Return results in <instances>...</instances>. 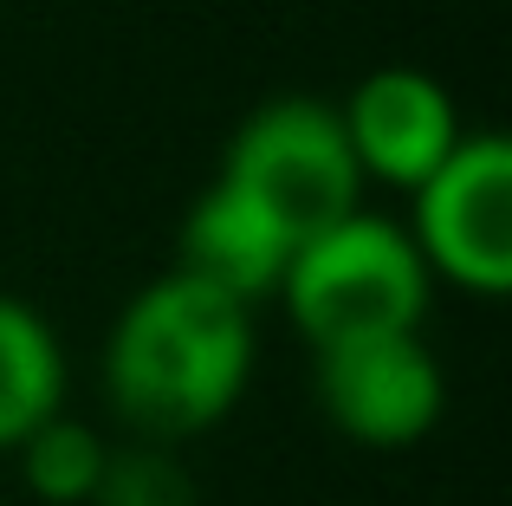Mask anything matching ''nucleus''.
Returning a JSON list of instances; mask_svg holds the SVG:
<instances>
[{
  "label": "nucleus",
  "mask_w": 512,
  "mask_h": 506,
  "mask_svg": "<svg viewBox=\"0 0 512 506\" xmlns=\"http://www.w3.org/2000/svg\"><path fill=\"white\" fill-rule=\"evenodd\" d=\"M253 377V305L188 273L130 292L104 344V396L137 442H188L234 416Z\"/></svg>",
  "instance_id": "nucleus-1"
},
{
  "label": "nucleus",
  "mask_w": 512,
  "mask_h": 506,
  "mask_svg": "<svg viewBox=\"0 0 512 506\" xmlns=\"http://www.w3.org/2000/svg\"><path fill=\"white\" fill-rule=\"evenodd\" d=\"M428 299H435V273L422 266L409 228L370 208H350L344 221L305 234L279 279V305L312 351L422 331Z\"/></svg>",
  "instance_id": "nucleus-2"
},
{
  "label": "nucleus",
  "mask_w": 512,
  "mask_h": 506,
  "mask_svg": "<svg viewBox=\"0 0 512 506\" xmlns=\"http://www.w3.org/2000/svg\"><path fill=\"white\" fill-rule=\"evenodd\" d=\"M221 182L247 189L260 208H273L292 241L363 208V176H357V156H350L338 104L299 98V91L266 98L260 111L240 117V130L227 137V156H221Z\"/></svg>",
  "instance_id": "nucleus-3"
},
{
  "label": "nucleus",
  "mask_w": 512,
  "mask_h": 506,
  "mask_svg": "<svg viewBox=\"0 0 512 506\" xmlns=\"http://www.w3.org/2000/svg\"><path fill=\"white\" fill-rule=\"evenodd\" d=\"M409 195V241L428 273L474 299H500L512 286V143L500 130H461L448 163Z\"/></svg>",
  "instance_id": "nucleus-4"
},
{
  "label": "nucleus",
  "mask_w": 512,
  "mask_h": 506,
  "mask_svg": "<svg viewBox=\"0 0 512 506\" xmlns=\"http://www.w3.org/2000/svg\"><path fill=\"white\" fill-rule=\"evenodd\" d=\"M312 383L325 422L363 448H409L448 409V377L422 344V331L331 344V351H318Z\"/></svg>",
  "instance_id": "nucleus-5"
},
{
  "label": "nucleus",
  "mask_w": 512,
  "mask_h": 506,
  "mask_svg": "<svg viewBox=\"0 0 512 506\" xmlns=\"http://www.w3.org/2000/svg\"><path fill=\"white\" fill-rule=\"evenodd\" d=\"M338 117L350 156H357V176L389 182V189H422L461 143V111H454L448 85L415 65H376L370 78H357Z\"/></svg>",
  "instance_id": "nucleus-6"
},
{
  "label": "nucleus",
  "mask_w": 512,
  "mask_h": 506,
  "mask_svg": "<svg viewBox=\"0 0 512 506\" xmlns=\"http://www.w3.org/2000/svg\"><path fill=\"white\" fill-rule=\"evenodd\" d=\"M292 234L273 208H260L247 189L214 176L208 189L188 202L182 228H175V273L201 279V286L227 292L240 305H260L279 292L286 279V260H292Z\"/></svg>",
  "instance_id": "nucleus-7"
},
{
  "label": "nucleus",
  "mask_w": 512,
  "mask_h": 506,
  "mask_svg": "<svg viewBox=\"0 0 512 506\" xmlns=\"http://www.w3.org/2000/svg\"><path fill=\"white\" fill-rule=\"evenodd\" d=\"M65 383L72 370L52 318L20 292H0V455H13L46 416H59Z\"/></svg>",
  "instance_id": "nucleus-8"
},
{
  "label": "nucleus",
  "mask_w": 512,
  "mask_h": 506,
  "mask_svg": "<svg viewBox=\"0 0 512 506\" xmlns=\"http://www.w3.org/2000/svg\"><path fill=\"white\" fill-rule=\"evenodd\" d=\"M13 461H20V481L33 500L46 506H85L91 487H98L104 461H111V442H104L91 422L78 416H46L33 435H26L20 448H13Z\"/></svg>",
  "instance_id": "nucleus-9"
},
{
  "label": "nucleus",
  "mask_w": 512,
  "mask_h": 506,
  "mask_svg": "<svg viewBox=\"0 0 512 506\" xmlns=\"http://www.w3.org/2000/svg\"><path fill=\"white\" fill-rule=\"evenodd\" d=\"M85 506H201V481L169 442H124L111 448Z\"/></svg>",
  "instance_id": "nucleus-10"
}]
</instances>
